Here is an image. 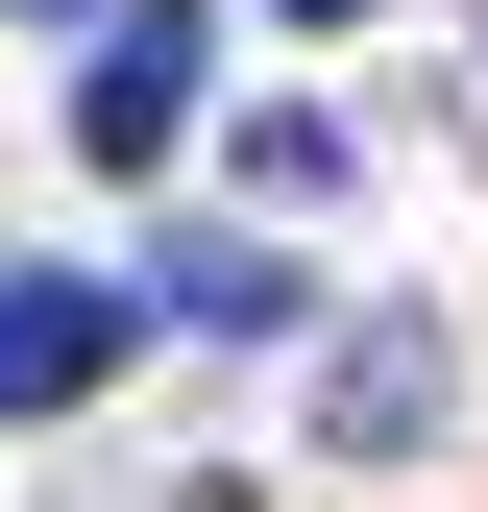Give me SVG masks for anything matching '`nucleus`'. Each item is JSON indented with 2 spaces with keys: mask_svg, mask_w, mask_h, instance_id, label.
Segmentation results:
<instances>
[{
  "mask_svg": "<svg viewBox=\"0 0 488 512\" xmlns=\"http://www.w3.org/2000/svg\"><path fill=\"white\" fill-rule=\"evenodd\" d=\"M440 415H464V342H440V317H342V366H318V439H342V464H415Z\"/></svg>",
  "mask_w": 488,
  "mask_h": 512,
  "instance_id": "obj_1",
  "label": "nucleus"
},
{
  "mask_svg": "<svg viewBox=\"0 0 488 512\" xmlns=\"http://www.w3.org/2000/svg\"><path fill=\"white\" fill-rule=\"evenodd\" d=\"M122 342H147V293H98V269H25V293H0V415H74Z\"/></svg>",
  "mask_w": 488,
  "mask_h": 512,
  "instance_id": "obj_2",
  "label": "nucleus"
},
{
  "mask_svg": "<svg viewBox=\"0 0 488 512\" xmlns=\"http://www.w3.org/2000/svg\"><path fill=\"white\" fill-rule=\"evenodd\" d=\"M171 122H196V25L122 0V25L74 49V147H98V171H171Z\"/></svg>",
  "mask_w": 488,
  "mask_h": 512,
  "instance_id": "obj_3",
  "label": "nucleus"
},
{
  "mask_svg": "<svg viewBox=\"0 0 488 512\" xmlns=\"http://www.w3.org/2000/svg\"><path fill=\"white\" fill-rule=\"evenodd\" d=\"M147 293H171V317H220V342H293V317H318V293H293V244H220V220L171 244Z\"/></svg>",
  "mask_w": 488,
  "mask_h": 512,
  "instance_id": "obj_4",
  "label": "nucleus"
},
{
  "mask_svg": "<svg viewBox=\"0 0 488 512\" xmlns=\"http://www.w3.org/2000/svg\"><path fill=\"white\" fill-rule=\"evenodd\" d=\"M269 25H366V0H269Z\"/></svg>",
  "mask_w": 488,
  "mask_h": 512,
  "instance_id": "obj_5",
  "label": "nucleus"
},
{
  "mask_svg": "<svg viewBox=\"0 0 488 512\" xmlns=\"http://www.w3.org/2000/svg\"><path fill=\"white\" fill-rule=\"evenodd\" d=\"M25 25H74V0H25Z\"/></svg>",
  "mask_w": 488,
  "mask_h": 512,
  "instance_id": "obj_6",
  "label": "nucleus"
}]
</instances>
